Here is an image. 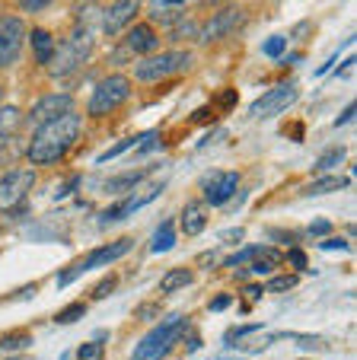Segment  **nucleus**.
Here are the masks:
<instances>
[{"label":"nucleus","mask_w":357,"mask_h":360,"mask_svg":"<svg viewBox=\"0 0 357 360\" xmlns=\"http://www.w3.org/2000/svg\"><path fill=\"white\" fill-rule=\"evenodd\" d=\"M80 137H83V115L77 109L70 112V115L58 118V122H48V124H42V128H35L26 143L29 166H32V169L54 166Z\"/></svg>","instance_id":"f257e3e1"},{"label":"nucleus","mask_w":357,"mask_h":360,"mask_svg":"<svg viewBox=\"0 0 357 360\" xmlns=\"http://www.w3.org/2000/svg\"><path fill=\"white\" fill-rule=\"evenodd\" d=\"M195 55L189 48H166V51H156L150 58H141L134 64V74H131V83H160L169 80V77H179L192 68Z\"/></svg>","instance_id":"f03ea898"},{"label":"nucleus","mask_w":357,"mask_h":360,"mask_svg":"<svg viewBox=\"0 0 357 360\" xmlns=\"http://www.w3.org/2000/svg\"><path fill=\"white\" fill-rule=\"evenodd\" d=\"M93 55V32L83 26H74V32L61 41V45H54V55L48 61V74L51 77H70L74 70H80L87 64V58Z\"/></svg>","instance_id":"7ed1b4c3"},{"label":"nucleus","mask_w":357,"mask_h":360,"mask_svg":"<svg viewBox=\"0 0 357 360\" xmlns=\"http://www.w3.org/2000/svg\"><path fill=\"white\" fill-rule=\"evenodd\" d=\"M131 93H134V83H131L128 74H108V77H102L99 86H96L93 96H89L87 115H93V118L112 115V112H118L125 102L131 99Z\"/></svg>","instance_id":"20e7f679"},{"label":"nucleus","mask_w":357,"mask_h":360,"mask_svg":"<svg viewBox=\"0 0 357 360\" xmlns=\"http://www.w3.org/2000/svg\"><path fill=\"white\" fill-rule=\"evenodd\" d=\"M185 316H166L160 326H154L141 341H137L131 360H163L169 354V347L182 338Z\"/></svg>","instance_id":"39448f33"},{"label":"nucleus","mask_w":357,"mask_h":360,"mask_svg":"<svg viewBox=\"0 0 357 360\" xmlns=\"http://www.w3.org/2000/svg\"><path fill=\"white\" fill-rule=\"evenodd\" d=\"M26 39H29V29H26V22H23V16L0 13V70L20 64Z\"/></svg>","instance_id":"423d86ee"},{"label":"nucleus","mask_w":357,"mask_h":360,"mask_svg":"<svg viewBox=\"0 0 357 360\" xmlns=\"http://www.w3.org/2000/svg\"><path fill=\"white\" fill-rule=\"evenodd\" d=\"M35 185V169L32 166H16V169L0 176V211H13L26 201V195Z\"/></svg>","instance_id":"0eeeda50"},{"label":"nucleus","mask_w":357,"mask_h":360,"mask_svg":"<svg viewBox=\"0 0 357 360\" xmlns=\"http://www.w3.org/2000/svg\"><path fill=\"white\" fill-rule=\"evenodd\" d=\"M70 112H74V96L70 93H48V96H42V99L35 102L32 109H29L26 124L35 131V128H42V124H48V122H58V118L70 115Z\"/></svg>","instance_id":"6e6552de"},{"label":"nucleus","mask_w":357,"mask_h":360,"mask_svg":"<svg viewBox=\"0 0 357 360\" xmlns=\"http://www.w3.org/2000/svg\"><path fill=\"white\" fill-rule=\"evenodd\" d=\"M160 51V35H156L154 22H134L128 29V35L122 39L118 51L115 55H125V58H150Z\"/></svg>","instance_id":"1a4fd4ad"},{"label":"nucleus","mask_w":357,"mask_h":360,"mask_svg":"<svg viewBox=\"0 0 357 360\" xmlns=\"http://www.w3.org/2000/svg\"><path fill=\"white\" fill-rule=\"evenodd\" d=\"M141 16V4L134 0H118V4H108V7L99 10V26H102V35H122L125 29H131Z\"/></svg>","instance_id":"9d476101"},{"label":"nucleus","mask_w":357,"mask_h":360,"mask_svg":"<svg viewBox=\"0 0 357 360\" xmlns=\"http://www.w3.org/2000/svg\"><path fill=\"white\" fill-rule=\"evenodd\" d=\"M131 245H134V239H115V243L102 245V249H93L87 259L80 262V265L68 268V271L61 274V284H58V287H68L70 278H77V274L89 271V268H96V265H108V262H115V259H125V255L131 252Z\"/></svg>","instance_id":"9b49d317"},{"label":"nucleus","mask_w":357,"mask_h":360,"mask_svg":"<svg viewBox=\"0 0 357 360\" xmlns=\"http://www.w3.org/2000/svg\"><path fill=\"white\" fill-rule=\"evenodd\" d=\"M296 86L294 83H277L275 89H268V93L262 96V99H256L249 105V115L252 118H268V115H277V112H284V109H290L296 102Z\"/></svg>","instance_id":"f8f14e48"},{"label":"nucleus","mask_w":357,"mask_h":360,"mask_svg":"<svg viewBox=\"0 0 357 360\" xmlns=\"http://www.w3.org/2000/svg\"><path fill=\"white\" fill-rule=\"evenodd\" d=\"M246 22V13L239 7H220L214 16H211L208 22L201 26V32H198V39L201 41H217V39H227V35H233L236 29Z\"/></svg>","instance_id":"ddd939ff"},{"label":"nucleus","mask_w":357,"mask_h":360,"mask_svg":"<svg viewBox=\"0 0 357 360\" xmlns=\"http://www.w3.org/2000/svg\"><path fill=\"white\" fill-rule=\"evenodd\" d=\"M239 182H243L239 172H214V176H208V182H204V201H208L211 207H227V204L233 201V195L239 191Z\"/></svg>","instance_id":"4468645a"},{"label":"nucleus","mask_w":357,"mask_h":360,"mask_svg":"<svg viewBox=\"0 0 357 360\" xmlns=\"http://www.w3.org/2000/svg\"><path fill=\"white\" fill-rule=\"evenodd\" d=\"M29 45H32V58H35V64L48 68V61H51V55H54V35L48 32V29L35 26L32 32H29Z\"/></svg>","instance_id":"2eb2a0df"},{"label":"nucleus","mask_w":357,"mask_h":360,"mask_svg":"<svg viewBox=\"0 0 357 360\" xmlns=\"http://www.w3.org/2000/svg\"><path fill=\"white\" fill-rule=\"evenodd\" d=\"M23 124H26V115H23L16 105H7V102H4V105H0V147L13 141L16 131H20Z\"/></svg>","instance_id":"dca6fc26"},{"label":"nucleus","mask_w":357,"mask_h":360,"mask_svg":"<svg viewBox=\"0 0 357 360\" xmlns=\"http://www.w3.org/2000/svg\"><path fill=\"white\" fill-rule=\"evenodd\" d=\"M182 233L185 236H198V233L204 230V224H208V211H204V204L201 201H189L182 207Z\"/></svg>","instance_id":"f3484780"},{"label":"nucleus","mask_w":357,"mask_h":360,"mask_svg":"<svg viewBox=\"0 0 357 360\" xmlns=\"http://www.w3.org/2000/svg\"><path fill=\"white\" fill-rule=\"evenodd\" d=\"M185 13H189V4H182V0H156L154 7H150L154 20H166L169 16V26H173L175 20H182Z\"/></svg>","instance_id":"a211bd4d"},{"label":"nucleus","mask_w":357,"mask_h":360,"mask_svg":"<svg viewBox=\"0 0 357 360\" xmlns=\"http://www.w3.org/2000/svg\"><path fill=\"white\" fill-rule=\"evenodd\" d=\"M175 245V224L173 220H163L160 226H156L154 239H150V252H166Z\"/></svg>","instance_id":"6ab92c4d"},{"label":"nucleus","mask_w":357,"mask_h":360,"mask_svg":"<svg viewBox=\"0 0 357 360\" xmlns=\"http://www.w3.org/2000/svg\"><path fill=\"white\" fill-rule=\"evenodd\" d=\"M192 281H195V274H192V268H175V271H169L166 278H163L160 290L163 293H173V290H182V287H189Z\"/></svg>","instance_id":"aec40b11"},{"label":"nucleus","mask_w":357,"mask_h":360,"mask_svg":"<svg viewBox=\"0 0 357 360\" xmlns=\"http://www.w3.org/2000/svg\"><path fill=\"white\" fill-rule=\"evenodd\" d=\"M344 185H348V179H342V176H322V179H316L313 185H306L303 195H306V198H316V195H325V191L344 188Z\"/></svg>","instance_id":"412c9836"},{"label":"nucleus","mask_w":357,"mask_h":360,"mask_svg":"<svg viewBox=\"0 0 357 360\" xmlns=\"http://www.w3.org/2000/svg\"><path fill=\"white\" fill-rule=\"evenodd\" d=\"M198 32H201V26H198L195 20H189V16H182V20H175L173 26H169V39H173V41L198 39Z\"/></svg>","instance_id":"4be33fe9"},{"label":"nucleus","mask_w":357,"mask_h":360,"mask_svg":"<svg viewBox=\"0 0 357 360\" xmlns=\"http://www.w3.org/2000/svg\"><path fill=\"white\" fill-rule=\"evenodd\" d=\"M106 335L108 332H99L89 345H80L77 347V360H99L102 357V345H106Z\"/></svg>","instance_id":"5701e85b"},{"label":"nucleus","mask_w":357,"mask_h":360,"mask_svg":"<svg viewBox=\"0 0 357 360\" xmlns=\"http://www.w3.org/2000/svg\"><path fill=\"white\" fill-rule=\"evenodd\" d=\"M344 153H348V150L344 147H332V150H325L322 157L316 160V172H325V169H335L338 163H344Z\"/></svg>","instance_id":"b1692460"},{"label":"nucleus","mask_w":357,"mask_h":360,"mask_svg":"<svg viewBox=\"0 0 357 360\" xmlns=\"http://www.w3.org/2000/svg\"><path fill=\"white\" fill-rule=\"evenodd\" d=\"M144 137H147V134H134V137H125V141H118V143H115V147H112V150H106V153H102V157H99V163H108V160H115V157H122L125 150L137 147V143H141V141H144Z\"/></svg>","instance_id":"393cba45"},{"label":"nucleus","mask_w":357,"mask_h":360,"mask_svg":"<svg viewBox=\"0 0 357 360\" xmlns=\"http://www.w3.org/2000/svg\"><path fill=\"white\" fill-rule=\"evenodd\" d=\"M137 179H144V172H125V176H115L106 182V191H125V188H134Z\"/></svg>","instance_id":"a878e982"},{"label":"nucleus","mask_w":357,"mask_h":360,"mask_svg":"<svg viewBox=\"0 0 357 360\" xmlns=\"http://www.w3.org/2000/svg\"><path fill=\"white\" fill-rule=\"evenodd\" d=\"M256 255H265V245H246V249H239L233 255V259H227V265H239V262H252Z\"/></svg>","instance_id":"bb28decb"},{"label":"nucleus","mask_w":357,"mask_h":360,"mask_svg":"<svg viewBox=\"0 0 357 360\" xmlns=\"http://www.w3.org/2000/svg\"><path fill=\"white\" fill-rule=\"evenodd\" d=\"M284 45H287V41H284V35H271V39H265L262 51H265L268 58H281V55H284Z\"/></svg>","instance_id":"cd10ccee"},{"label":"nucleus","mask_w":357,"mask_h":360,"mask_svg":"<svg viewBox=\"0 0 357 360\" xmlns=\"http://www.w3.org/2000/svg\"><path fill=\"white\" fill-rule=\"evenodd\" d=\"M294 284H296V278H294V274H281V278H271L265 290H271V293H284V290H290V287H294Z\"/></svg>","instance_id":"c85d7f7f"},{"label":"nucleus","mask_w":357,"mask_h":360,"mask_svg":"<svg viewBox=\"0 0 357 360\" xmlns=\"http://www.w3.org/2000/svg\"><path fill=\"white\" fill-rule=\"evenodd\" d=\"M83 313H87V306H83V303H74V306H68L64 313H58V322H61V326H68V322L83 319Z\"/></svg>","instance_id":"c756f323"},{"label":"nucleus","mask_w":357,"mask_h":360,"mask_svg":"<svg viewBox=\"0 0 357 360\" xmlns=\"http://www.w3.org/2000/svg\"><path fill=\"white\" fill-rule=\"evenodd\" d=\"M256 332H262V326H243V328H233V332H230L223 341H227V345H239L246 335H256Z\"/></svg>","instance_id":"7c9ffc66"},{"label":"nucleus","mask_w":357,"mask_h":360,"mask_svg":"<svg viewBox=\"0 0 357 360\" xmlns=\"http://www.w3.org/2000/svg\"><path fill=\"white\" fill-rule=\"evenodd\" d=\"M325 233H332V224H329V220H313V224H310V230H306V236H313V239H322Z\"/></svg>","instance_id":"2f4dec72"},{"label":"nucleus","mask_w":357,"mask_h":360,"mask_svg":"<svg viewBox=\"0 0 357 360\" xmlns=\"http://www.w3.org/2000/svg\"><path fill=\"white\" fill-rule=\"evenodd\" d=\"M29 341H32V338L23 332V335H13V338H4V341H0V347H4V351H13V347H26Z\"/></svg>","instance_id":"473e14b6"},{"label":"nucleus","mask_w":357,"mask_h":360,"mask_svg":"<svg viewBox=\"0 0 357 360\" xmlns=\"http://www.w3.org/2000/svg\"><path fill=\"white\" fill-rule=\"evenodd\" d=\"M230 303H233V297H230V293H217V297L208 303V309H211V313H223Z\"/></svg>","instance_id":"72a5a7b5"},{"label":"nucleus","mask_w":357,"mask_h":360,"mask_svg":"<svg viewBox=\"0 0 357 360\" xmlns=\"http://www.w3.org/2000/svg\"><path fill=\"white\" fill-rule=\"evenodd\" d=\"M319 249H322V252H344V249H348V243H344V239H322V243H319Z\"/></svg>","instance_id":"f704fd0d"},{"label":"nucleus","mask_w":357,"mask_h":360,"mask_svg":"<svg viewBox=\"0 0 357 360\" xmlns=\"http://www.w3.org/2000/svg\"><path fill=\"white\" fill-rule=\"evenodd\" d=\"M115 284H118V281H115V278H106V281H102V287H96V290H93V297H96V300L108 297V293L115 290Z\"/></svg>","instance_id":"c9c22d12"},{"label":"nucleus","mask_w":357,"mask_h":360,"mask_svg":"<svg viewBox=\"0 0 357 360\" xmlns=\"http://www.w3.org/2000/svg\"><path fill=\"white\" fill-rule=\"evenodd\" d=\"M48 7H51L48 0H26V4H23V10H26V13H39V10H48Z\"/></svg>","instance_id":"e433bc0d"},{"label":"nucleus","mask_w":357,"mask_h":360,"mask_svg":"<svg viewBox=\"0 0 357 360\" xmlns=\"http://www.w3.org/2000/svg\"><path fill=\"white\" fill-rule=\"evenodd\" d=\"M277 262H281V255H277ZM271 268H275V259H265V262H256V265H252L249 271H256V274H268Z\"/></svg>","instance_id":"4c0bfd02"},{"label":"nucleus","mask_w":357,"mask_h":360,"mask_svg":"<svg viewBox=\"0 0 357 360\" xmlns=\"http://www.w3.org/2000/svg\"><path fill=\"white\" fill-rule=\"evenodd\" d=\"M296 345H300V347H325V341L322 338H303V335H300V338H296Z\"/></svg>","instance_id":"58836bf2"},{"label":"nucleus","mask_w":357,"mask_h":360,"mask_svg":"<svg viewBox=\"0 0 357 360\" xmlns=\"http://www.w3.org/2000/svg\"><path fill=\"white\" fill-rule=\"evenodd\" d=\"M290 262H294V268H306V255H303L300 249L290 252Z\"/></svg>","instance_id":"ea45409f"},{"label":"nucleus","mask_w":357,"mask_h":360,"mask_svg":"<svg viewBox=\"0 0 357 360\" xmlns=\"http://www.w3.org/2000/svg\"><path fill=\"white\" fill-rule=\"evenodd\" d=\"M351 118H354V102H351L348 109H344L342 115H338V122H335V124H344V122H351Z\"/></svg>","instance_id":"a19ab883"},{"label":"nucleus","mask_w":357,"mask_h":360,"mask_svg":"<svg viewBox=\"0 0 357 360\" xmlns=\"http://www.w3.org/2000/svg\"><path fill=\"white\" fill-rule=\"evenodd\" d=\"M348 70H354V58H348V61H344L342 68H338V74H335V77H344V74H348Z\"/></svg>","instance_id":"79ce46f5"},{"label":"nucleus","mask_w":357,"mask_h":360,"mask_svg":"<svg viewBox=\"0 0 357 360\" xmlns=\"http://www.w3.org/2000/svg\"><path fill=\"white\" fill-rule=\"evenodd\" d=\"M246 297H249V300L262 297V287H246Z\"/></svg>","instance_id":"37998d69"},{"label":"nucleus","mask_w":357,"mask_h":360,"mask_svg":"<svg viewBox=\"0 0 357 360\" xmlns=\"http://www.w3.org/2000/svg\"><path fill=\"white\" fill-rule=\"evenodd\" d=\"M0 105H4V89H0Z\"/></svg>","instance_id":"c03bdc74"},{"label":"nucleus","mask_w":357,"mask_h":360,"mask_svg":"<svg viewBox=\"0 0 357 360\" xmlns=\"http://www.w3.org/2000/svg\"><path fill=\"white\" fill-rule=\"evenodd\" d=\"M10 360H23V357H10Z\"/></svg>","instance_id":"a18cd8bd"}]
</instances>
